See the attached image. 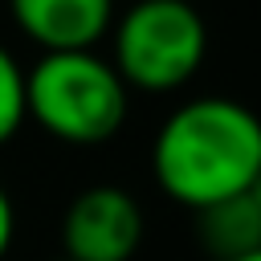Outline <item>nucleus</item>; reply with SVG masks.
Masks as SVG:
<instances>
[{"mask_svg": "<svg viewBox=\"0 0 261 261\" xmlns=\"http://www.w3.org/2000/svg\"><path fill=\"white\" fill-rule=\"evenodd\" d=\"M196 232H200V245L212 257L237 261V257L261 249V208L253 204L249 192L220 200V204L196 212Z\"/></svg>", "mask_w": 261, "mask_h": 261, "instance_id": "6", "label": "nucleus"}, {"mask_svg": "<svg viewBox=\"0 0 261 261\" xmlns=\"http://www.w3.org/2000/svg\"><path fill=\"white\" fill-rule=\"evenodd\" d=\"M53 261H69V257H53Z\"/></svg>", "mask_w": 261, "mask_h": 261, "instance_id": "11", "label": "nucleus"}, {"mask_svg": "<svg viewBox=\"0 0 261 261\" xmlns=\"http://www.w3.org/2000/svg\"><path fill=\"white\" fill-rule=\"evenodd\" d=\"M237 261H261V249H253V253H245V257H237Z\"/></svg>", "mask_w": 261, "mask_h": 261, "instance_id": "10", "label": "nucleus"}, {"mask_svg": "<svg viewBox=\"0 0 261 261\" xmlns=\"http://www.w3.org/2000/svg\"><path fill=\"white\" fill-rule=\"evenodd\" d=\"M249 196H253V204L261 208V171H257V179H253V188H249Z\"/></svg>", "mask_w": 261, "mask_h": 261, "instance_id": "9", "label": "nucleus"}, {"mask_svg": "<svg viewBox=\"0 0 261 261\" xmlns=\"http://www.w3.org/2000/svg\"><path fill=\"white\" fill-rule=\"evenodd\" d=\"M24 122H29L24 118V69L0 45V147L12 143Z\"/></svg>", "mask_w": 261, "mask_h": 261, "instance_id": "7", "label": "nucleus"}, {"mask_svg": "<svg viewBox=\"0 0 261 261\" xmlns=\"http://www.w3.org/2000/svg\"><path fill=\"white\" fill-rule=\"evenodd\" d=\"M147 220L126 188H82L61 216V257L69 261H130L143 245Z\"/></svg>", "mask_w": 261, "mask_h": 261, "instance_id": "4", "label": "nucleus"}, {"mask_svg": "<svg viewBox=\"0 0 261 261\" xmlns=\"http://www.w3.org/2000/svg\"><path fill=\"white\" fill-rule=\"evenodd\" d=\"M130 90L94 49L41 53L24 69V118L69 147H98L126 122Z\"/></svg>", "mask_w": 261, "mask_h": 261, "instance_id": "2", "label": "nucleus"}, {"mask_svg": "<svg viewBox=\"0 0 261 261\" xmlns=\"http://www.w3.org/2000/svg\"><path fill=\"white\" fill-rule=\"evenodd\" d=\"M8 12L41 53L94 49L114 29V0H8Z\"/></svg>", "mask_w": 261, "mask_h": 261, "instance_id": "5", "label": "nucleus"}, {"mask_svg": "<svg viewBox=\"0 0 261 261\" xmlns=\"http://www.w3.org/2000/svg\"><path fill=\"white\" fill-rule=\"evenodd\" d=\"M261 171V118L237 98H188L155 130L151 175L192 212L245 196Z\"/></svg>", "mask_w": 261, "mask_h": 261, "instance_id": "1", "label": "nucleus"}, {"mask_svg": "<svg viewBox=\"0 0 261 261\" xmlns=\"http://www.w3.org/2000/svg\"><path fill=\"white\" fill-rule=\"evenodd\" d=\"M12 237H16V208H12V196L0 188V261L8 257Z\"/></svg>", "mask_w": 261, "mask_h": 261, "instance_id": "8", "label": "nucleus"}, {"mask_svg": "<svg viewBox=\"0 0 261 261\" xmlns=\"http://www.w3.org/2000/svg\"><path fill=\"white\" fill-rule=\"evenodd\" d=\"M110 65L126 90L171 94L188 86L208 53V24L192 0H135L110 29Z\"/></svg>", "mask_w": 261, "mask_h": 261, "instance_id": "3", "label": "nucleus"}]
</instances>
